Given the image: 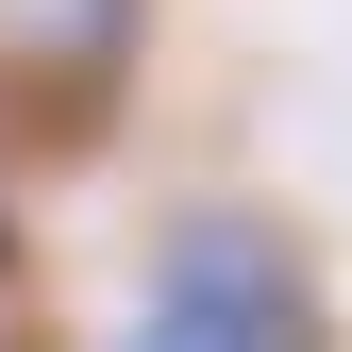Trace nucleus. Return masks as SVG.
<instances>
[{"instance_id": "obj_1", "label": "nucleus", "mask_w": 352, "mask_h": 352, "mask_svg": "<svg viewBox=\"0 0 352 352\" xmlns=\"http://www.w3.org/2000/svg\"><path fill=\"white\" fill-rule=\"evenodd\" d=\"M252 302V285H235ZM235 302H218V252H185V285H168V319L135 336V352H235ZM302 319V302H269V336H252V352H319V336H285Z\"/></svg>"}]
</instances>
